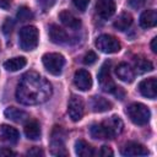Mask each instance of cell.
<instances>
[{"label":"cell","instance_id":"obj_1","mask_svg":"<svg viewBox=\"0 0 157 157\" xmlns=\"http://www.w3.org/2000/svg\"><path fill=\"white\" fill-rule=\"evenodd\" d=\"M53 93L50 82L38 72L28 71L22 75L17 88L16 99L25 105H37L47 102Z\"/></svg>","mask_w":157,"mask_h":157},{"label":"cell","instance_id":"obj_2","mask_svg":"<svg viewBox=\"0 0 157 157\" xmlns=\"http://www.w3.org/2000/svg\"><path fill=\"white\" fill-rule=\"evenodd\" d=\"M39 40V32L34 26H25L18 32V43L21 49L29 52L37 48Z\"/></svg>","mask_w":157,"mask_h":157},{"label":"cell","instance_id":"obj_3","mask_svg":"<svg viewBox=\"0 0 157 157\" xmlns=\"http://www.w3.org/2000/svg\"><path fill=\"white\" fill-rule=\"evenodd\" d=\"M126 114L130 120L136 125H145L150 121L151 112L147 105L142 103H132L126 108Z\"/></svg>","mask_w":157,"mask_h":157},{"label":"cell","instance_id":"obj_4","mask_svg":"<svg viewBox=\"0 0 157 157\" xmlns=\"http://www.w3.org/2000/svg\"><path fill=\"white\" fill-rule=\"evenodd\" d=\"M45 70L52 75H60L65 65V58L59 53H47L42 58Z\"/></svg>","mask_w":157,"mask_h":157},{"label":"cell","instance_id":"obj_5","mask_svg":"<svg viewBox=\"0 0 157 157\" xmlns=\"http://www.w3.org/2000/svg\"><path fill=\"white\" fill-rule=\"evenodd\" d=\"M94 44L98 48V50H101L102 53H105V54L118 53L121 48L120 42L114 36H110V34H101L96 39Z\"/></svg>","mask_w":157,"mask_h":157},{"label":"cell","instance_id":"obj_6","mask_svg":"<svg viewBox=\"0 0 157 157\" xmlns=\"http://www.w3.org/2000/svg\"><path fill=\"white\" fill-rule=\"evenodd\" d=\"M98 82H99L102 91H104V92L113 93L114 90L117 88V86L110 76V61H105L101 66L99 72H98Z\"/></svg>","mask_w":157,"mask_h":157},{"label":"cell","instance_id":"obj_7","mask_svg":"<svg viewBox=\"0 0 157 157\" xmlns=\"http://www.w3.org/2000/svg\"><path fill=\"white\" fill-rule=\"evenodd\" d=\"M85 113V104L83 101L80 96L72 94L69 98V103H67V114L71 118L72 121H78L82 119Z\"/></svg>","mask_w":157,"mask_h":157},{"label":"cell","instance_id":"obj_8","mask_svg":"<svg viewBox=\"0 0 157 157\" xmlns=\"http://www.w3.org/2000/svg\"><path fill=\"white\" fill-rule=\"evenodd\" d=\"M101 124L104 128L108 139H114L115 136L121 134L123 129H124V123H123V120L118 115H112L108 119L103 120Z\"/></svg>","mask_w":157,"mask_h":157},{"label":"cell","instance_id":"obj_9","mask_svg":"<svg viewBox=\"0 0 157 157\" xmlns=\"http://www.w3.org/2000/svg\"><path fill=\"white\" fill-rule=\"evenodd\" d=\"M139 91L140 93L150 99H155L157 96V80L156 77H148L142 80L139 83Z\"/></svg>","mask_w":157,"mask_h":157},{"label":"cell","instance_id":"obj_10","mask_svg":"<svg viewBox=\"0 0 157 157\" xmlns=\"http://www.w3.org/2000/svg\"><path fill=\"white\" fill-rule=\"evenodd\" d=\"M74 83L81 91H88L92 87L91 74L85 69H78L74 75Z\"/></svg>","mask_w":157,"mask_h":157},{"label":"cell","instance_id":"obj_11","mask_svg":"<svg viewBox=\"0 0 157 157\" xmlns=\"http://www.w3.org/2000/svg\"><path fill=\"white\" fill-rule=\"evenodd\" d=\"M0 140L4 144L13 145L20 140V132L16 128L7 124H2L0 125Z\"/></svg>","mask_w":157,"mask_h":157},{"label":"cell","instance_id":"obj_12","mask_svg":"<svg viewBox=\"0 0 157 157\" xmlns=\"http://www.w3.org/2000/svg\"><path fill=\"white\" fill-rule=\"evenodd\" d=\"M150 152L147 150V147H145L144 145L139 144V142H134V141H130V142H126L123 148H121V155L123 156H147Z\"/></svg>","mask_w":157,"mask_h":157},{"label":"cell","instance_id":"obj_13","mask_svg":"<svg viewBox=\"0 0 157 157\" xmlns=\"http://www.w3.org/2000/svg\"><path fill=\"white\" fill-rule=\"evenodd\" d=\"M115 2L113 0H98L96 4V11L99 17L107 20L115 12Z\"/></svg>","mask_w":157,"mask_h":157},{"label":"cell","instance_id":"obj_14","mask_svg":"<svg viewBox=\"0 0 157 157\" xmlns=\"http://www.w3.org/2000/svg\"><path fill=\"white\" fill-rule=\"evenodd\" d=\"M48 34H49L50 40L55 44H65L69 42V36L66 31L59 27L58 25H54V23L50 25L48 28Z\"/></svg>","mask_w":157,"mask_h":157},{"label":"cell","instance_id":"obj_15","mask_svg":"<svg viewBox=\"0 0 157 157\" xmlns=\"http://www.w3.org/2000/svg\"><path fill=\"white\" fill-rule=\"evenodd\" d=\"M115 74H117L119 80H121L123 82H126V83L132 82L134 78H135L134 69H131V66L129 64H126V63H120L115 67Z\"/></svg>","mask_w":157,"mask_h":157},{"label":"cell","instance_id":"obj_16","mask_svg":"<svg viewBox=\"0 0 157 157\" xmlns=\"http://www.w3.org/2000/svg\"><path fill=\"white\" fill-rule=\"evenodd\" d=\"M59 20L65 27L70 29H78L81 27V21L69 10H63L59 13Z\"/></svg>","mask_w":157,"mask_h":157},{"label":"cell","instance_id":"obj_17","mask_svg":"<svg viewBox=\"0 0 157 157\" xmlns=\"http://www.w3.org/2000/svg\"><path fill=\"white\" fill-rule=\"evenodd\" d=\"M5 117L15 123H25L26 120L29 119V115L28 113H26L25 110L22 109H18V108H15V107H9L5 109L4 112Z\"/></svg>","mask_w":157,"mask_h":157},{"label":"cell","instance_id":"obj_18","mask_svg":"<svg viewBox=\"0 0 157 157\" xmlns=\"http://www.w3.org/2000/svg\"><path fill=\"white\" fill-rule=\"evenodd\" d=\"M157 25V12L153 9L145 10L140 16V26L142 28H152Z\"/></svg>","mask_w":157,"mask_h":157},{"label":"cell","instance_id":"obj_19","mask_svg":"<svg viewBox=\"0 0 157 157\" xmlns=\"http://www.w3.org/2000/svg\"><path fill=\"white\" fill-rule=\"evenodd\" d=\"M113 104L112 102H109L107 98L101 97V96H93L91 98V108L93 112L96 113H103L107 112L109 109H112Z\"/></svg>","mask_w":157,"mask_h":157},{"label":"cell","instance_id":"obj_20","mask_svg":"<svg viewBox=\"0 0 157 157\" xmlns=\"http://www.w3.org/2000/svg\"><path fill=\"white\" fill-rule=\"evenodd\" d=\"M132 25V16L129 12H121L114 21L113 26L118 31H126Z\"/></svg>","mask_w":157,"mask_h":157},{"label":"cell","instance_id":"obj_21","mask_svg":"<svg viewBox=\"0 0 157 157\" xmlns=\"http://www.w3.org/2000/svg\"><path fill=\"white\" fill-rule=\"evenodd\" d=\"M26 64H27L26 58H23V56H16V58H11V59L6 60V61L4 63V67H5L7 71L13 72V71H18V70H21L22 67H25Z\"/></svg>","mask_w":157,"mask_h":157},{"label":"cell","instance_id":"obj_22","mask_svg":"<svg viewBox=\"0 0 157 157\" xmlns=\"http://www.w3.org/2000/svg\"><path fill=\"white\" fill-rule=\"evenodd\" d=\"M75 152L77 156H81V157H91L94 155L93 147L85 140H77L75 142Z\"/></svg>","mask_w":157,"mask_h":157},{"label":"cell","instance_id":"obj_23","mask_svg":"<svg viewBox=\"0 0 157 157\" xmlns=\"http://www.w3.org/2000/svg\"><path fill=\"white\" fill-rule=\"evenodd\" d=\"M134 66L139 74H144V72H148L153 70V64L144 56H136L134 59Z\"/></svg>","mask_w":157,"mask_h":157},{"label":"cell","instance_id":"obj_24","mask_svg":"<svg viewBox=\"0 0 157 157\" xmlns=\"http://www.w3.org/2000/svg\"><path fill=\"white\" fill-rule=\"evenodd\" d=\"M25 135L28 140H38L40 137V126L37 121H29L25 125Z\"/></svg>","mask_w":157,"mask_h":157},{"label":"cell","instance_id":"obj_25","mask_svg":"<svg viewBox=\"0 0 157 157\" xmlns=\"http://www.w3.org/2000/svg\"><path fill=\"white\" fill-rule=\"evenodd\" d=\"M90 134L93 139H97V140H104V139H108L107 136V132L104 130V128L102 126V124H93L91 125L90 128Z\"/></svg>","mask_w":157,"mask_h":157},{"label":"cell","instance_id":"obj_26","mask_svg":"<svg viewBox=\"0 0 157 157\" xmlns=\"http://www.w3.org/2000/svg\"><path fill=\"white\" fill-rule=\"evenodd\" d=\"M33 17H34L33 12H32L27 6H21V7L18 9V11H17V20H20V21H22V22L29 21V20H32Z\"/></svg>","mask_w":157,"mask_h":157},{"label":"cell","instance_id":"obj_27","mask_svg":"<svg viewBox=\"0 0 157 157\" xmlns=\"http://www.w3.org/2000/svg\"><path fill=\"white\" fill-rule=\"evenodd\" d=\"M50 151L54 156H67V151L65 148L64 142H52Z\"/></svg>","mask_w":157,"mask_h":157},{"label":"cell","instance_id":"obj_28","mask_svg":"<svg viewBox=\"0 0 157 157\" xmlns=\"http://www.w3.org/2000/svg\"><path fill=\"white\" fill-rule=\"evenodd\" d=\"M82 61H83L85 65H92V64H94V63L97 61V54H96L94 52L90 50V52H87V53L85 54Z\"/></svg>","mask_w":157,"mask_h":157},{"label":"cell","instance_id":"obj_29","mask_svg":"<svg viewBox=\"0 0 157 157\" xmlns=\"http://www.w3.org/2000/svg\"><path fill=\"white\" fill-rule=\"evenodd\" d=\"M13 26H15V21H13L12 18H6L5 22L2 23V32H4L5 34L11 33L12 29H13Z\"/></svg>","mask_w":157,"mask_h":157},{"label":"cell","instance_id":"obj_30","mask_svg":"<svg viewBox=\"0 0 157 157\" xmlns=\"http://www.w3.org/2000/svg\"><path fill=\"white\" fill-rule=\"evenodd\" d=\"M72 4H74V6H75L77 10L85 11V10L87 9L88 4H90V0H72Z\"/></svg>","mask_w":157,"mask_h":157},{"label":"cell","instance_id":"obj_31","mask_svg":"<svg viewBox=\"0 0 157 157\" xmlns=\"http://www.w3.org/2000/svg\"><path fill=\"white\" fill-rule=\"evenodd\" d=\"M128 2H129V6L132 9H141L148 2V0H129Z\"/></svg>","mask_w":157,"mask_h":157},{"label":"cell","instance_id":"obj_32","mask_svg":"<svg viewBox=\"0 0 157 157\" xmlns=\"http://www.w3.org/2000/svg\"><path fill=\"white\" fill-rule=\"evenodd\" d=\"M55 1H56V0H37V2L39 4V6L43 7L44 10L52 7V6L55 4Z\"/></svg>","mask_w":157,"mask_h":157},{"label":"cell","instance_id":"obj_33","mask_svg":"<svg viewBox=\"0 0 157 157\" xmlns=\"http://www.w3.org/2000/svg\"><path fill=\"white\" fill-rule=\"evenodd\" d=\"M43 155H44V152L39 147H32L31 150L27 151V156H37V157H39V156H43Z\"/></svg>","mask_w":157,"mask_h":157},{"label":"cell","instance_id":"obj_34","mask_svg":"<svg viewBox=\"0 0 157 157\" xmlns=\"http://www.w3.org/2000/svg\"><path fill=\"white\" fill-rule=\"evenodd\" d=\"M99 155H101V156H103V157H108V156H113V151L110 150V147H109V146H107V145H104V146H102V147H101V151H99Z\"/></svg>","mask_w":157,"mask_h":157},{"label":"cell","instance_id":"obj_35","mask_svg":"<svg viewBox=\"0 0 157 157\" xmlns=\"http://www.w3.org/2000/svg\"><path fill=\"white\" fill-rule=\"evenodd\" d=\"M4 156H16V152L9 147H0V157Z\"/></svg>","mask_w":157,"mask_h":157},{"label":"cell","instance_id":"obj_36","mask_svg":"<svg viewBox=\"0 0 157 157\" xmlns=\"http://www.w3.org/2000/svg\"><path fill=\"white\" fill-rule=\"evenodd\" d=\"M11 6V1L10 0H0V7L4 10H9Z\"/></svg>","mask_w":157,"mask_h":157},{"label":"cell","instance_id":"obj_37","mask_svg":"<svg viewBox=\"0 0 157 157\" xmlns=\"http://www.w3.org/2000/svg\"><path fill=\"white\" fill-rule=\"evenodd\" d=\"M151 49L153 53H157V37H155L151 42Z\"/></svg>","mask_w":157,"mask_h":157}]
</instances>
